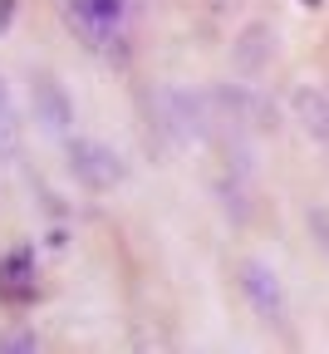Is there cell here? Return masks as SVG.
<instances>
[{
  "instance_id": "6da1fadb",
  "label": "cell",
  "mask_w": 329,
  "mask_h": 354,
  "mask_svg": "<svg viewBox=\"0 0 329 354\" xmlns=\"http://www.w3.org/2000/svg\"><path fill=\"white\" fill-rule=\"evenodd\" d=\"M246 290L261 300V310H265V315L275 320L280 315V300H275V281H270V271H265V266H251V271H246Z\"/></svg>"
}]
</instances>
